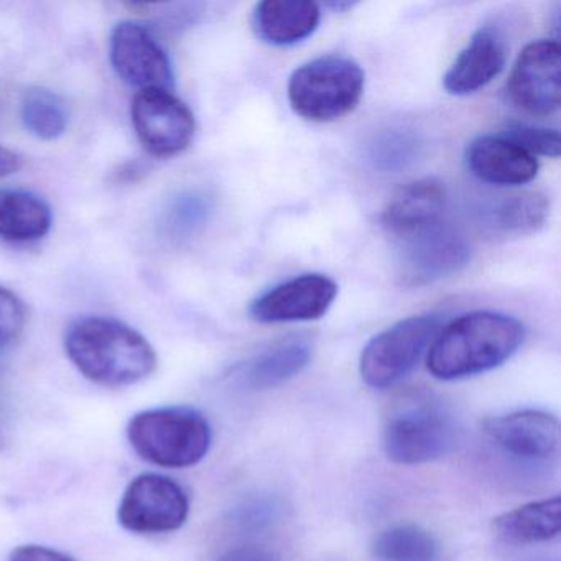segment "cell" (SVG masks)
<instances>
[{"instance_id":"17","label":"cell","mask_w":561,"mask_h":561,"mask_svg":"<svg viewBox=\"0 0 561 561\" xmlns=\"http://www.w3.org/2000/svg\"><path fill=\"white\" fill-rule=\"evenodd\" d=\"M313 344L304 336L275 341L241 364L238 379L251 390H268L294 379L310 364Z\"/></svg>"},{"instance_id":"26","label":"cell","mask_w":561,"mask_h":561,"mask_svg":"<svg viewBox=\"0 0 561 561\" xmlns=\"http://www.w3.org/2000/svg\"><path fill=\"white\" fill-rule=\"evenodd\" d=\"M502 136L507 137L534 157L558 159L560 156V134L557 129L514 124Z\"/></svg>"},{"instance_id":"14","label":"cell","mask_w":561,"mask_h":561,"mask_svg":"<svg viewBox=\"0 0 561 561\" xmlns=\"http://www.w3.org/2000/svg\"><path fill=\"white\" fill-rule=\"evenodd\" d=\"M465 162L472 176L495 186H520L538 173L537 157L505 136H481L466 147Z\"/></svg>"},{"instance_id":"6","label":"cell","mask_w":561,"mask_h":561,"mask_svg":"<svg viewBox=\"0 0 561 561\" xmlns=\"http://www.w3.org/2000/svg\"><path fill=\"white\" fill-rule=\"evenodd\" d=\"M442 330L436 314H415L397 321L373 337L360 354V377L377 390L402 382L430 350Z\"/></svg>"},{"instance_id":"7","label":"cell","mask_w":561,"mask_h":561,"mask_svg":"<svg viewBox=\"0 0 561 561\" xmlns=\"http://www.w3.org/2000/svg\"><path fill=\"white\" fill-rule=\"evenodd\" d=\"M396 267L400 284L425 287L451 277L471 261V242L461 229L442 219L396 239Z\"/></svg>"},{"instance_id":"5","label":"cell","mask_w":561,"mask_h":561,"mask_svg":"<svg viewBox=\"0 0 561 561\" xmlns=\"http://www.w3.org/2000/svg\"><path fill=\"white\" fill-rule=\"evenodd\" d=\"M363 94V68L341 55L307 61L288 81L291 110L311 123H331L347 116L356 110Z\"/></svg>"},{"instance_id":"27","label":"cell","mask_w":561,"mask_h":561,"mask_svg":"<svg viewBox=\"0 0 561 561\" xmlns=\"http://www.w3.org/2000/svg\"><path fill=\"white\" fill-rule=\"evenodd\" d=\"M27 307L8 288L0 287V347L18 340L27 323Z\"/></svg>"},{"instance_id":"20","label":"cell","mask_w":561,"mask_h":561,"mask_svg":"<svg viewBox=\"0 0 561 561\" xmlns=\"http://www.w3.org/2000/svg\"><path fill=\"white\" fill-rule=\"evenodd\" d=\"M54 225V213L42 196L27 190L0 188V238L11 242L44 239Z\"/></svg>"},{"instance_id":"15","label":"cell","mask_w":561,"mask_h":561,"mask_svg":"<svg viewBox=\"0 0 561 561\" xmlns=\"http://www.w3.org/2000/svg\"><path fill=\"white\" fill-rule=\"evenodd\" d=\"M507 44L494 27H481L459 51L443 78V87L453 96H468L488 87L504 70Z\"/></svg>"},{"instance_id":"13","label":"cell","mask_w":561,"mask_h":561,"mask_svg":"<svg viewBox=\"0 0 561 561\" xmlns=\"http://www.w3.org/2000/svg\"><path fill=\"white\" fill-rule=\"evenodd\" d=\"M482 430L499 448L520 459H550L560 448V422L543 410L489 416L482 422Z\"/></svg>"},{"instance_id":"22","label":"cell","mask_w":561,"mask_h":561,"mask_svg":"<svg viewBox=\"0 0 561 561\" xmlns=\"http://www.w3.org/2000/svg\"><path fill=\"white\" fill-rule=\"evenodd\" d=\"M370 553L376 561H438L439 543L420 525L397 524L374 538Z\"/></svg>"},{"instance_id":"29","label":"cell","mask_w":561,"mask_h":561,"mask_svg":"<svg viewBox=\"0 0 561 561\" xmlns=\"http://www.w3.org/2000/svg\"><path fill=\"white\" fill-rule=\"evenodd\" d=\"M215 561H280L274 551L257 545H245V547L232 548L226 551Z\"/></svg>"},{"instance_id":"11","label":"cell","mask_w":561,"mask_h":561,"mask_svg":"<svg viewBox=\"0 0 561 561\" xmlns=\"http://www.w3.org/2000/svg\"><path fill=\"white\" fill-rule=\"evenodd\" d=\"M336 297V282L328 275H297L259 295L249 314L264 324L314 321L328 313Z\"/></svg>"},{"instance_id":"28","label":"cell","mask_w":561,"mask_h":561,"mask_svg":"<svg viewBox=\"0 0 561 561\" xmlns=\"http://www.w3.org/2000/svg\"><path fill=\"white\" fill-rule=\"evenodd\" d=\"M11 561H77L70 554L61 553V551L51 550L47 547H38V545H24V547L15 548L11 554Z\"/></svg>"},{"instance_id":"8","label":"cell","mask_w":561,"mask_h":561,"mask_svg":"<svg viewBox=\"0 0 561 561\" xmlns=\"http://www.w3.org/2000/svg\"><path fill=\"white\" fill-rule=\"evenodd\" d=\"M133 126L140 144L159 159L179 156L195 139L192 110L167 90H146L133 101Z\"/></svg>"},{"instance_id":"21","label":"cell","mask_w":561,"mask_h":561,"mask_svg":"<svg viewBox=\"0 0 561 561\" xmlns=\"http://www.w3.org/2000/svg\"><path fill=\"white\" fill-rule=\"evenodd\" d=\"M550 215V199L538 192L502 196L481 213V221L492 234L520 238L543 228Z\"/></svg>"},{"instance_id":"25","label":"cell","mask_w":561,"mask_h":561,"mask_svg":"<svg viewBox=\"0 0 561 561\" xmlns=\"http://www.w3.org/2000/svg\"><path fill=\"white\" fill-rule=\"evenodd\" d=\"M211 213V203L199 193H185L173 202L169 213V225L176 234L196 231Z\"/></svg>"},{"instance_id":"2","label":"cell","mask_w":561,"mask_h":561,"mask_svg":"<svg viewBox=\"0 0 561 561\" xmlns=\"http://www.w3.org/2000/svg\"><path fill=\"white\" fill-rule=\"evenodd\" d=\"M65 350L78 370L101 386H130L157 367L152 344L114 318H78L65 334Z\"/></svg>"},{"instance_id":"4","label":"cell","mask_w":561,"mask_h":561,"mask_svg":"<svg viewBox=\"0 0 561 561\" xmlns=\"http://www.w3.org/2000/svg\"><path fill=\"white\" fill-rule=\"evenodd\" d=\"M455 443L456 425L451 413L426 393H415L397 403L383 426V453L397 465L436 461L448 455Z\"/></svg>"},{"instance_id":"16","label":"cell","mask_w":561,"mask_h":561,"mask_svg":"<svg viewBox=\"0 0 561 561\" xmlns=\"http://www.w3.org/2000/svg\"><path fill=\"white\" fill-rule=\"evenodd\" d=\"M448 193L435 179L415 180L397 190L382 213V226L393 239L445 219Z\"/></svg>"},{"instance_id":"1","label":"cell","mask_w":561,"mask_h":561,"mask_svg":"<svg viewBox=\"0 0 561 561\" xmlns=\"http://www.w3.org/2000/svg\"><path fill=\"white\" fill-rule=\"evenodd\" d=\"M524 341L525 327L517 318L472 311L439 330L430 346L426 366L436 379H466L507 363Z\"/></svg>"},{"instance_id":"3","label":"cell","mask_w":561,"mask_h":561,"mask_svg":"<svg viewBox=\"0 0 561 561\" xmlns=\"http://www.w3.org/2000/svg\"><path fill=\"white\" fill-rule=\"evenodd\" d=\"M130 445L140 458L162 468H190L211 446V426L192 407H165L137 413L127 426Z\"/></svg>"},{"instance_id":"9","label":"cell","mask_w":561,"mask_h":561,"mask_svg":"<svg viewBox=\"0 0 561 561\" xmlns=\"http://www.w3.org/2000/svg\"><path fill=\"white\" fill-rule=\"evenodd\" d=\"M188 512V495L179 482L167 476L142 474L124 492L119 522L134 534H165L179 530Z\"/></svg>"},{"instance_id":"30","label":"cell","mask_w":561,"mask_h":561,"mask_svg":"<svg viewBox=\"0 0 561 561\" xmlns=\"http://www.w3.org/2000/svg\"><path fill=\"white\" fill-rule=\"evenodd\" d=\"M22 165H24V160L21 156L0 146V180L14 175L22 169Z\"/></svg>"},{"instance_id":"10","label":"cell","mask_w":561,"mask_h":561,"mask_svg":"<svg viewBox=\"0 0 561 561\" xmlns=\"http://www.w3.org/2000/svg\"><path fill=\"white\" fill-rule=\"evenodd\" d=\"M560 45L554 41L531 42L512 68L508 100L531 116H551L560 107Z\"/></svg>"},{"instance_id":"18","label":"cell","mask_w":561,"mask_h":561,"mask_svg":"<svg viewBox=\"0 0 561 561\" xmlns=\"http://www.w3.org/2000/svg\"><path fill=\"white\" fill-rule=\"evenodd\" d=\"M321 11L308 0H264L255 5L252 28L272 47H290L314 34Z\"/></svg>"},{"instance_id":"19","label":"cell","mask_w":561,"mask_h":561,"mask_svg":"<svg viewBox=\"0 0 561 561\" xmlns=\"http://www.w3.org/2000/svg\"><path fill=\"white\" fill-rule=\"evenodd\" d=\"M560 495L528 502L514 511L504 512L492 522L495 538L515 547L553 540L560 535Z\"/></svg>"},{"instance_id":"24","label":"cell","mask_w":561,"mask_h":561,"mask_svg":"<svg viewBox=\"0 0 561 561\" xmlns=\"http://www.w3.org/2000/svg\"><path fill=\"white\" fill-rule=\"evenodd\" d=\"M422 140L415 130L389 127L380 130L366 147L367 162L383 173L405 170L419 159Z\"/></svg>"},{"instance_id":"23","label":"cell","mask_w":561,"mask_h":561,"mask_svg":"<svg viewBox=\"0 0 561 561\" xmlns=\"http://www.w3.org/2000/svg\"><path fill=\"white\" fill-rule=\"evenodd\" d=\"M21 117L25 129L42 140H55L64 136L70 123L67 103L45 88H31L24 94Z\"/></svg>"},{"instance_id":"12","label":"cell","mask_w":561,"mask_h":561,"mask_svg":"<svg viewBox=\"0 0 561 561\" xmlns=\"http://www.w3.org/2000/svg\"><path fill=\"white\" fill-rule=\"evenodd\" d=\"M110 57L117 77L129 87L167 90L173 87L172 61L162 45L142 25L121 22L110 38Z\"/></svg>"}]
</instances>
